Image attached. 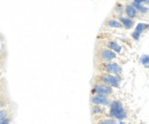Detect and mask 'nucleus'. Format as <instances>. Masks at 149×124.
Wrapping results in <instances>:
<instances>
[{
    "mask_svg": "<svg viewBox=\"0 0 149 124\" xmlns=\"http://www.w3.org/2000/svg\"><path fill=\"white\" fill-rule=\"evenodd\" d=\"M148 29H149L148 23H142V22H140V23H136V24H135L134 31H136V32H139L140 35H142V34L146 32Z\"/></svg>",
    "mask_w": 149,
    "mask_h": 124,
    "instance_id": "2eb2a0df",
    "label": "nucleus"
},
{
    "mask_svg": "<svg viewBox=\"0 0 149 124\" xmlns=\"http://www.w3.org/2000/svg\"><path fill=\"white\" fill-rule=\"evenodd\" d=\"M134 7H135V9L139 12V14H148L149 13V7L148 6H145L143 4H139V2H135V1H133L132 0V2H131Z\"/></svg>",
    "mask_w": 149,
    "mask_h": 124,
    "instance_id": "ddd939ff",
    "label": "nucleus"
},
{
    "mask_svg": "<svg viewBox=\"0 0 149 124\" xmlns=\"http://www.w3.org/2000/svg\"><path fill=\"white\" fill-rule=\"evenodd\" d=\"M12 123H13V116H9L6 120H3V121L0 122V124H12Z\"/></svg>",
    "mask_w": 149,
    "mask_h": 124,
    "instance_id": "aec40b11",
    "label": "nucleus"
},
{
    "mask_svg": "<svg viewBox=\"0 0 149 124\" xmlns=\"http://www.w3.org/2000/svg\"><path fill=\"white\" fill-rule=\"evenodd\" d=\"M91 94H97V95H103V97H110L113 94V89L102 84L100 82H95L94 81L92 84V89H91Z\"/></svg>",
    "mask_w": 149,
    "mask_h": 124,
    "instance_id": "39448f33",
    "label": "nucleus"
},
{
    "mask_svg": "<svg viewBox=\"0 0 149 124\" xmlns=\"http://www.w3.org/2000/svg\"><path fill=\"white\" fill-rule=\"evenodd\" d=\"M104 25L108 27V28H111V29H122L123 28L122 24H120V22L116 18H107L106 22H104Z\"/></svg>",
    "mask_w": 149,
    "mask_h": 124,
    "instance_id": "9b49d317",
    "label": "nucleus"
},
{
    "mask_svg": "<svg viewBox=\"0 0 149 124\" xmlns=\"http://www.w3.org/2000/svg\"><path fill=\"white\" fill-rule=\"evenodd\" d=\"M7 104H8L7 98L3 97V95H1V97H0V109L3 108V107H7Z\"/></svg>",
    "mask_w": 149,
    "mask_h": 124,
    "instance_id": "a211bd4d",
    "label": "nucleus"
},
{
    "mask_svg": "<svg viewBox=\"0 0 149 124\" xmlns=\"http://www.w3.org/2000/svg\"><path fill=\"white\" fill-rule=\"evenodd\" d=\"M117 20L120 22L123 29H125V30H131V29H133V28L135 27V20L127 18V16H125V15H123V16H120V18H117Z\"/></svg>",
    "mask_w": 149,
    "mask_h": 124,
    "instance_id": "1a4fd4ad",
    "label": "nucleus"
},
{
    "mask_svg": "<svg viewBox=\"0 0 149 124\" xmlns=\"http://www.w3.org/2000/svg\"><path fill=\"white\" fill-rule=\"evenodd\" d=\"M107 117H110L115 121H125L129 117V111L119 99H113L110 106L108 107Z\"/></svg>",
    "mask_w": 149,
    "mask_h": 124,
    "instance_id": "f257e3e1",
    "label": "nucleus"
},
{
    "mask_svg": "<svg viewBox=\"0 0 149 124\" xmlns=\"http://www.w3.org/2000/svg\"><path fill=\"white\" fill-rule=\"evenodd\" d=\"M3 79V78H2ZM3 92H5V86H3V81L0 82V97L3 95Z\"/></svg>",
    "mask_w": 149,
    "mask_h": 124,
    "instance_id": "412c9836",
    "label": "nucleus"
},
{
    "mask_svg": "<svg viewBox=\"0 0 149 124\" xmlns=\"http://www.w3.org/2000/svg\"><path fill=\"white\" fill-rule=\"evenodd\" d=\"M97 70L100 74H110V75H120L123 74V67L118 62H108V63H97Z\"/></svg>",
    "mask_w": 149,
    "mask_h": 124,
    "instance_id": "20e7f679",
    "label": "nucleus"
},
{
    "mask_svg": "<svg viewBox=\"0 0 149 124\" xmlns=\"http://www.w3.org/2000/svg\"><path fill=\"white\" fill-rule=\"evenodd\" d=\"M124 15L127 16V18L135 20V18H139L140 14H139V12L135 9V7L130 2V4H125V5H124Z\"/></svg>",
    "mask_w": 149,
    "mask_h": 124,
    "instance_id": "0eeeda50",
    "label": "nucleus"
},
{
    "mask_svg": "<svg viewBox=\"0 0 149 124\" xmlns=\"http://www.w3.org/2000/svg\"><path fill=\"white\" fill-rule=\"evenodd\" d=\"M133 1H135V2H139V4H143V5H146V2H147L148 0H133Z\"/></svg>",
    "mask_w": 149,
    "mask_h": 124,
    "instance_id": "4be33fe9",
    "label": "nucleus"
},
{
    "mask_svg": "<svg viewBox=\"0 0 149 124\" xmlns=\"http://www.w3.org/2000/svg\"><path fill=\"white\" fill-rule=\"evenodd\" d=\"M107 108L106 107H102V106H95V105H91V114L93 117H103V115L107 116Z\"/></svg>",
    "mask_w": 149,
    "mask_h": 124,
    "instance_id": "9d476101",
    "label": "nucleus"
},
{
    "mask_svg": "<svg viewBox=\"0 0 149 124\" xmlns=\"http://www.w3.org/2000/svg\"><path fill=\"white\" fill-rule=\"evenodd\" d=\"M140 36H141V35H140L139 32H136V31H133V32L131 34V37H132V38H133V39H134L135 41L140 40Z\"/></svg>",
    "mask_w": 149,
    "mask_h": 124,
    "instance_id": "6ab92c4d",
    "label": "nucleus"
},
{
    "mask_svg": "<svg viewBox=\"0 0 149 124\" xmlns=\"http://www.w3.org/2000/svg\"><path fill=\"white\" fill-rule=\"evenodd\" d=\"M9 116H13V110H12V107L10 106H7V107H3L0 109V122L6 120L7 117Z\"/></svg>",
    "mask_w": 149,
    "mask_h": 124,
    "instance_id": "f8f14e48",
    "label": "nucleus"
},
{
    "mask_svg": "<svg viewBox=\"0 0 149 124\" xmlns=\"http://www.w3.org/2000/svg\"><path fill=\"white\" fill-rule=\"evenodd\" d=\"M95 82H100L102 84H106L112 89H119L120 84L123 82V77L120 75H110V74H99L94 77Z\"/></svg>",
    "mask_w": 149,
    "mask_h": 124,
    "instance_id": "f03ea898",
    "label": "nucleus"
},
{
    "mask_svg": "<svg viewBox=\"0 0 149 124\" xmlns=\"http://www.w3.org/2000/svg\"><path fill=\"white\" fill-rule=\"evenodd\" d=\"M146 5H147V6H148V7H149V0H148V1H147V2H146Z\"/></svg>",
    "mask_w": 149,
    "mask_h": 124,
    "instance_id": "393cba45",
    "label": "nucleus"
},
{
    "mask_svg": "<svg viewBox=\"0 0 149 124\" xmlns=\"http://www.w3.org/2000/svg\"><path fill=\"white\" fill-rule=\"evenodd\" d=\"M115 123H116V121L110 118V117H101V118H99V120H96L94 122V124H115Z\"/></svg>",
    "mask_w": 149,
    "mask_h": 124,
    "instance_id": "dca6fc26",
    "label": "nucleus"
},
{
    "mask_svg": "<svg viewBox=\"0 0 149 124\" xmlns=\"http://www.w3.org/2000/svg\"><path fill=\"white\" fill-rule=\"evenodd\" d=\"M95 59L97 63H108V62H113L117 59V54L113 51L101 46L96 50L95 52Z\"/></svg>",
    "mask_w": 149,
    "mask_h": 124,
    "instance_id": "7ed1b4c3",
    "label": "nucleus"
},
{
    "mask_svg": "<svg viewBox=\"0 0 149 124\" xmlns=\"http://www.w3.org/2000/svg\"><path fill=\"white\" fill-rule=\"evenodd\" d=\"M2 81V71H0V82Z\"/></svg>",
    "mask_w": 149,
    "mask_h": 124,
    "instance_id": "b1692460",
    "label": "nucleus"
},
{
    "mask_svg": "<svg viewBox=\"0 0 149 124\" xmlns=\"http://www.w3.org/2000/svg\"><path fill=\"white\" fill-rule=\"evenodd\" d=\"M113 14H115L116 18L123 16V15H124V4L117 2V4L115 5V7H113Z\"/></svg>",
    "mask_w": 149,
    "mask_h": 124,
    "instance_id": "4468645a",
    "label": "nucleus"
},
{
    "mask_svg": "<svg viewBox=\"0 0 149 124\" xmlns=\"http://www.w3.org/2000/svg\"><path fill=\"white\" fill-rule=\"evenodd\" d=\"M90 102L91 105H95V106H102V107H108L111 104V98L110 97H103V95H97V94H91L90 98Z\"/></svg>",
    "mask_w": 149,
    "mask_h": 124,
    "instance_id": "423d86ee",
    "label": "nucleus"
},
{
    "mask_svg": "<svg viewBox=\"0 0 149 124\" xmlns=\"http://www.w3.org/2000/svg\"><path fill=\"white\" fill-rule=\"evenodd\" d=\"M115 124H126V123H125V121H116Z\"/></svg>",
    "mask_w": 149,
    "mask_h": 124,
    "instance_id": "5701e85b",
    "label": "nucleus"
},
{
    "mask_svg": "<svg viewBox=\"0 0 149 124\" xmlns=\"http://www.w3.org/2000/svg\"><path fill=\"white\" fill-rule=\"evenodd\" d=\"M103 46L107 47V48H109V50H111V51H113L117 55L123 53L122 46H120L119 43L116 41V40H106V41L103 43Z\"/></svg>",
    "mask_w": 149,
    "mask_h": 124,
    "instance_id": "6e6552de",
    "label": "nucleus"
},
{
    "mask_svg": "<svg viewBox=\"0 0 149 124\" xmlns=\"http://www.w3.org/2000/svg\"><path fill=\"white\" fill-rule=\"evenodd\" d=\"M139 62L145 67H149V54H142L139 59Z\"/></svg>",
    "mask_w": 149,
    "mask_h": 124,
    "instance_id": "f3484780",
    "label": "nucleus"
}]
</instances>
